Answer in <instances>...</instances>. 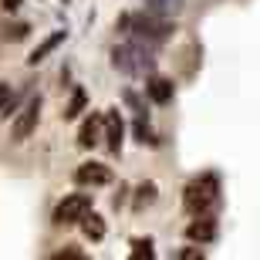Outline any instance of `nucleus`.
I'll return each instance as SVG.
<instances>
[{"instance_id": "nucleus-8", "label": "nucleus", "mask_w": 260, "mask_h": 260, "mask_svg": "<svg viewBox=\"0 0 260 260\" xmlns=\"http://www.w3.org/2000/svg\"><path fill=\"white\" fill-rule=\"evenodd\" d=\"M186 237H189V240H200V243H210L213 237H216V223H213L210 216H203V220L186 226Z\"/></svg>"}, {"instance_id": "nucleus-16", "label": "nucleus", "mask_w": 260, "mask_h": 260, "mask_svg": "<svg viewBox=\"0 0 260 260\" xmlns=\"http://www.w3.org/2000/svg\"><path fill=\"white\" fill-rule=\"evenodd\" d=\"M7 98H10V88H7V85H4V81H0V108L7 105Z\"/></svg>"}, {"instance_id": "nucleus-13", "label": "nucleus", "mask_w": 260, "mask_h": 260, "mask_svg": "<svg viewBox=\"0 0 260 260\" xmlns=\"http://www.w3.org/2000/svg\"><path fill=\"white\" fill-rule=\"evenodd\" d=\"M85 108V91L81 88H75V95H71V105L64 108V118H78V112Z\"/></svg>"}, {"instance_id": "nucleus-5", "label": "nucleus", "mask_w": 260, "mask_h": 260, "mask_svg": "<svg viewBox=\"0 0 260 260\" xmlns=\"http://www.w3.org/2000/svg\"><path fill=\"white\" fill-rule=\"evenodd\" d=\"M128 24L139 27L142 38H152V41H162V38H169V30H176L173 24H162V20H152V17H128Z\"/></svg>"}, {"instance_id": "nucleus-6", "label": "nucleus", "mask_w": 260, "mask_h": 260, "mask_svg": "<svg viewBox=\"0 0 260 260\" xmlns=\"http://www.w3.org/2000/svg\"><path fill=\"white\" fill-rule=\"evenodd\" d=\"M102 125H105V115L85 118V125H81V132H78V145H81V149H91V145H98V139H102Z\"/></svg>"}, {"instance_id": "nucleus-11", "label": "nucleus", "mask_w": 260, "mask_h": 260, "mask_svg": "<svg viewBox=\"0 0 260 260\" xmlns=\"http://www.w3.org/2000/svg\"><path fill=\"white\" fill-rule=\"evenodd\" d=\"M61 41H64V30H58V34H51V38L48 41H44V44H41V48L38 51H34V54H30V64H38V61H44V58H48V54H51V51H54V48H58V44H61Z\"/></svg>"}, {"instance_id": "nucleus-2", "label": "nucleus", "mask_w": 260, "mask_h": 260, "mask_svg": "<svg viewBox=\"0 0 260 260\" xmlns=\"http://www.w3.org/2000/svg\"><path fill=\"white\" fill-rule=\"evenodd\" d=\"M85 213H91V196L88 193H71L54 206V216H51V220L58 223V226H68V223H81Z\"/></svg>"}, {"instance_id": "nucleus-10", "label": "nucleus", "mask_w": 260, "mask_h": 260, "mask_svg": "<svg viewBox=\"0 0 260 260\" xmlns=\"http://www.w3.org/2000/svg\"><path fill=\"white\" fill-rule=\"evenodd\" d=\"M81 230H85L88 240H102V237H105V220H102L98 213H85V216H81Z\"/></svg>"}, {"instance_id": "nucleus-12", "label": "nucleus", "mask_w": 260, "mask_h": 260, "mask_svg": "<svg viewBox=\"0 0 260 260\" xmlns=\"http://www.w3.org/2000/svg\"><path fill=\"white\" fill-rule=\"evenodd\" d=\"M149 203H155V183L139 186V196H135V210H145Z\"/></svg>"}, {"instance_id": "nucleus-14", "label": "nucleus", "mask_w": 260, "mask_h": 260, "mask_svg": "<svg viewBox=\"0 0 260 260\" xmlns=\"http://www.w3.org/2000/svg\"><path fill=\"white\" fill-rule=\"evenodd\" d=\"M132 257H152V240H135L132 243Z\"/></svg>"}, {"instance_id": "nucleus-3", "label": "nucleus", "mask_w": 260, "mask_h": 260, "mask_svg": "<svg viewBox=\"0 0 260 260\" xmlns=\"http://www.w3.org/2000/svg\"><path fill=\"white\" fill-rule=\"evenodd\" d=\"M38 118H41V98H30L27 105H24V112L17 115V122H14V139L17 142L30 139V132L38 128Z\"/></svg>"}, {"instance_id": "nucleus-17", "label": "nucleus", "mask_w": 260, "mask_h": 260, "mask_svg": "<svg viewBox=\"0 0 260 260\" xmlns=\"http://www.w3.org/2000/svg\"><path fill=\"white\" fill-rule=\"evenodd\" d=\"M179 257H183V260H196V257H203V250H183Z\"/></svg>"}, {"instance_id": "nucleus-1", "label": "nucleus", "mask_w": 260, "mask_h": 260, "mask_svg": "<svg viewBox=\"0 0 260 260\" xmlns=\"http://www.w3.org/2000/svg\"><path fill=\"white\" fill-rule=\"evenodd\" d=\"M216 196H220V183H216V176H200V179H193V183L186 186L183 193V206L189 213H206L216 203Z\"/></svg>"}, {"instance_id": "nucleus-18", "label": "nucleus", "mask_w": 260, "mask_h": 260, "mask_svg": "<svg viewBox=\"0 0 260 260\" xmlns=\"http://www.w3.org/2000/svg\"><path fill=\"white\" fill-rule=\"evenodd\" d=\"M4 7H7V10H14V7H20V0H4Z\"/></svg>"}, {"instance_id": "nucleus-9", "label": "nucleus", "mask_w": 260, "mask_h": 260, "mask_svg": "<svg viewBox=\"0 0 260 260\" xmlns=\"http://www.w3.org/2000/svg\"><path fill=\"white\" fill-rule=\"evenodd\" d=\"M122 132H125V128H122L118 112H108V115H105V139H108V149H112V152L122 149Z\"/></svg>"}, {"instance_id": "nucleus-15", "label": "nucleus", "mask_w": 260, "mask_h": 260, "mask_svg": "<svg viewBox=\"0 0 260 260\" xmlns=\"http://www.w3.org/2000/svg\"><path fill=\"white\" fill-rule=\"evenodd\" d=\"M27 30H30L27 24H17V27H10V30H7V38H10V41H20V38H27Z\"/></svg>"}, {"instance_id": "nucleus-7", "label": "nucleus", "mask_w": 260, "mask_h": 260, "mask_svg": "<svg viewBox=\"0 0 260 260\" xmlns=\"http://www.w3.org/2000/svg\"><path fill=\"white\" fill-rule=\"evenodd\" d=\"M145 91H149V98H152L155 105H166V102H173V81H169V78H149Z\"/></svg>"}, {"instance_id": "nucleus-4", "label": "nucleus", "mask_w": 260, "mask_h": 260, "mask_svg": "<svg viewBox=\"0 0 260 260\" xmlns=\"http://www.w3.org/2000/svg\"><path fill=\"white\" fill-rule=\"evenodd\" d=\"M75 183L81 186H108L112 183V169L102 162H81L75 169Z\"/></svg>"}]
</instances>
